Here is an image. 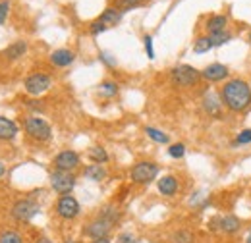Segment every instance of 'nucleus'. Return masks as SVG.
Segmentation results:
<instances>
[{
    "mask_svg": "<svg viewBox=\"0 0 251 243\" xmlns=\"http://www.w3.org/2000/svg\"><path fill=\"white\" fill-rule=\"evenodd\" d=\"M220 98L230 112H246L251 106V85L242 77L228 79L220 87Z\"/></svg>",
    "mask_w": 251,
    "mask_h": 243,
    "instance_id": "f257e3e1",
    "label": "nucleus"
},
{
    "mask_svg": "<svg viewBox=\"0 0 251 243\" xmlns=\"http://www.w3.org/2000/svg\"><path fill=\"white\" fill-rule=\"evenodd\" d=\"M250 143H251V129H242V131L236 135L234 145H250Z\"/></svg>",
    "mask_w": 251,
    "mask_h": 243,
    "instance_id": "c756f323",
    "label": "nucleus"
},
{
    "mask_svg": "<svg viewBox=\"0 0 251 243\" xmlns=\"http://www.w3.org/2000/svg\"><path fill=\"white\" fill-rule=\"evenodd\" d=\"M209 230L211 232H219V216H213L209 220Z\"/></svg>",
    "mask_w": 251,
    "mask_h": 243,
    "instance_id": "c9c22d12",
    "label": "nucleus"
},
{
    "mask_svg": "<svg viewBox=\"0 0 251 243\" xmlns=\"http://www.w3.org/2000/svg\"><path fill=\"white\" fill-rule=\"evenodd\" d=\"M248 41H250V45H251V33H250V37H248Z\"/></svg>",
    "mask_w": 251,
    "mask_h": 243,
    "instance_id": "37998d69",
    "label": "nucleus"
},
{
    "mask_svg": "<svg viewBox=\"0 0 251 243\" xmlns=\"http://www.w3.org/2000/svg\"><path fill=\"white\" fill-rule=\"evenodd\" d=\"M122 16H124V12L114 6V8H106L97 20H99L106 29H110V27H116V25L122 22Z\"/></svg>",
    "mask_w": 251,
    "mask_h": 243,
    "instance_id": "4468645a",
    "label": "nucleus"
},
{
    "mask_svg": "<svg viewBox=\"0 0 251 243\" xmlns=\"http://www.w3.org/2000/svg\"><path fill=\"white\" fill-rule=\"evenodd\" d=\"M64 243H79V242H75V240H66Z\"/></svg>",
    "mask_w": 251,
    "mask_h": 243,
    "instance_id": "79ce46f5",
    "label": "nucleus"
},
{
    "mask_svg": "<svg viewBox=\"0 0 251 243\" xmlns=\"http://www.w3.org/2000/svg\"><path fill=\"white\" fill-rule=\"evenodd\" d=\"M49 58H50V64L56 66V68H68V66L74 64L75 54H74L72 50H68V49H56V50L50 52Z\"/></svg>",
    "mask_w": 251,
    "mask_h": 243,
    "instance_id": "ddd939ff",
    "label": "nucleus"
},
{
    "mask_svg": "<svg viewBox=\"0 0 251 243\" xmlns=\"http://www.w3.org/2000/svg\"><path fill=\"white\" fill-rule=\"evenodd\" d=\"M6 174V166H4V162H0V178Z\"/></svg>",
    "mask_w": 251,
    "mask_h": 243,
    "instance_id": "ea45409f",
    "label": "nucleus"
},
{
    "mask_svg": "<svg viewBox=\"0 0 251 243\" xmlns=\"http://www.w3.org/2000/svg\"><path fill=\"white\" fill-rule=\"evenodd\" d=\"M242 230V220L234 214H224L219 216V232L222 234H236Z\"/></svg>",
    "mask_w": 251,
    "mask_h": 243,
    "instance_id": "2eb2a0df",
    "label": "nucleus"
},
{
    "mask_svg": "<svg viewBox=\"0 0 251 243\" xmlns=\"http://www.w3.org/2000/svg\"><path fill=\"white\" fill-rule=\"evenodd\" d=\"M24 129L35 141H49L52 137V127L49 125V122L39 116H27L24 120Z\"/></svg>",
    "mask_w": 251,
    "mask_h": 243,
    "instance_id": "20e7f679",
    "label": "nucleus"
},
{
    "mask_svg": "<svg viewBox=\"0 0 251 243\" xmlns=\"http://www.w3.org/2000/svg\"><path fill=\"white\" fill-rule=\"evenodd\" d=\"M141 2H145V0H116V8L122 10V12H127V10L135 8V6H139Z\"/></svg>",
    "mask_w": 251,
    "mask_h": 243,
    "instance_id": "cd10ccee",
    "label": "nucleus"
},
{
    "mask_svg": "<svg viewBox=\"0 0 251 243\" xmlns=\"http://www.w3.org/2000/svg\"><path fill=\"white\" fill-rule=\"evenodd\" d=\"M8 12H10V0H2V2H0V25L6 22Z\"/></svg>",
    "mask_w": 251,
    "mask_h": 243,
    "instance_id": "473e14b6",
    "label": "nucleus"
},
{
    "mask_svg": "<svg viewBox=\"0 0 251 243\" xmlns=\"http://www.w3.org/2000/svg\"><path fill=\"white\" fill-rule=\"evenodd\" d=\"M83 176L87 180H91V182H102L106 178V170H104L102 164H91V166H87L83 170Z\"/></svg>",
    "mask_w": 251,
    "mask_h": 243,
    "instance_id": "aec40b11",
    "label": "nucleus"
},
{
    "mask_svg": "<svg viewBox=\"0 0 251 243\" xmlns=\"http://www.w3.org/2000/svg\"><path fill=\"white\" fill-rule=\"evenodd\" d=\"M170 242L172 243H193V234L188 232V230H178L176 234H172Z\"/></svg>",
    "mask_w": 251,
    "mask_h": 243,
    "instance_id": "a878e982",
    "label": "nucleus"
},
{
    "mask_svg": "<svg viewBox=\"0 0 251 243\" xmlns=\"http://www.w3.org/2000/svg\"><path fill=\"white\" fill-rule=\"evenodd\" d=\"M228 73H230V72H228V66L215 62V64H209V66L201 72V77L207 79V81H211V83H219V81H224V79L228 77Z\"/></svg>",
    "mask_w": 251,
    "mask_h": 243,
    "instance_id": "f8f14e48",
    "label": "nucleus"
},
{
    "mask_svg": "<svg viewBox=\"0 0 251 243\" xmlns=\"http://www.w3.org/2000/svg\"><path fill=\"white\" fill-rule=\"evenodd\" d=\"M228 16L224 14H215L207 20L205 24V29H207V35H213V33H220V31H228Z\"/></svg>",
    "mask_w": 251,
    "mask_h": 243,
    "instance_id": "f3484780",
    "label": "nucleus"
},
{
    "mask_svg": "<svg viewBox=\"0 0 251 243\" xmlns=\"http://www.w3.org/2000/svg\"><path fill=\"white\" fill-rule=\"evenodd\" d=\"M157 189L160 195H164V197H172V195L178 193L180 183H178V180H176V176H162V178L157 182Z\"/></svg>",
    "mask_w": 251,
    "mask_h": 243,
    "instance_id": "dca6fc26",
    "label": "nucleus"
},
{
    "mask_svg": "<svg viewBox=\"0 0 251 243\" xmlns=\"http://www.w3.org/2000/svg\"><path fill=\"white\" fill-rule=\"evenodd\" d=\"M158 176V166L151 160H141L137 164H133L131 172H129V178L133 183H139V185H147L153 180H157Z\"/></svg>",
    "mask_w": 251,
    "mask_h": 243,
    "instance_id": "39448f33",
    "label": "nucleus"
},
{
    "mask_svg": "<svg viewBox=\"0 0 251 243\" xmlns=\"http://www.w3.org/2000/svg\"><path fill=\"white\" fill-rule=\"evenodd\" d=\"M35 243H52V240H49V238H45V236H43V238H39Z\"/></svg>",
    "mask_w": 251,
    "mask_h": 243,
    "instance_id": "58836bf2",
    "label": "nucleus"
},
{
    "mask_svg": "<svg viewBox=\"0 0 251 243\" xmlns=\"http://www.w3.org/2000/svg\"><path fill=\"white\" fill-rule=\"evenodd\" d=\"M18 135V123L6 116H0V141H12Z\"/></svg>",
    "mask_w": 251,
    "mask_h": 243,
    "instance_id": "a211bd4d",
    "label": "nucleus"
},
{
    "mask_svg": "<svg viewBox=\"0 0 251 243\" xmlns=\"http://www.w3.org/2000/svg\"><path fill=\"white\" fill-rule=\"evenodd\" d=\"M203 110L211 116V118H220L222 116V98H220V93L217 91H207L203 95Z\"/></svg>",
    "mask_w": 251,
    "mask_h": 243,
    "instance_id": "9b49d317",
    "label": "nucleus"
},
{
    "mask_svg": "<svg viewBox=\"0 0 251 243\" xmlns=\"http://www.w3.org/2000/svg\"><path fill=\"white\" fill-rule=\"evenodd\" d=\"M52 85V79L49 73H43V72H35L31 75L25 77L24 81V87H25V93L31 95V97H39L43 93H47Z\"/></svg>",
    "mask_w": 251,
    "mask_h": 243,
    "instance_id": "423d86ee",
    "label": "nucleus"
},
{
    "mask_svg": "<svg viewBox=\"0 0 251 243\" xmlns=\"http://www.w3.org/2000/svg\"><path fill=\"white\" fill-rule=\"evenodd\" d=\"M168 154H170L172 158H182V156L186 154V145H184V143H174V145H170V147H168Z\"/></svg>",
    "mask_w": 251,
    "mask_h": 243,
    "instance_id": "bb28decb",
    "label": "nucleus"
},
{
    "mask_svg": "<svg viewBox=\"0 0 251 243\" xmlns=\"http://www.w3.org/2000/svg\"><path fill=\"white\" fill-rule=\"evenodd\" d=\"M118 218H120L118 209H116L114 205H106V207H102V209H100L99 216L85 226L83 234H85L87 238H91V240L108 238V234H110V230L114 228V224L118 222Z\"/></svg>",
    "mask_w": 251,
    "mask_h": 243,
    "instance_id": "f03ea898",
    "label": "nucleus"
},
{
    "mask_svg": "<svg viewBox=\"0 0 251 243\" xmlns=\"http://www.w3.org/2000/svg\"><path fill=\"white\" fill-rule=\"evenodd\" d=\"M246 243H251V232L248 234V238H246Z\"/></svg>",
    "mask_w": 251,
    "mask_h": 243,
    "instance_id": "a19ab883",
    "label": "nucleus"
},
{
    "mask_svg": "<svg viewBox=\"0 0 251 243\" xmlns=\"http://www.w3.org/2000/svg\"><path fill=\"white\" fill-rule=\"evenodd\" d=\"M99 58H100L102 64H106L108 68H116V64H118L116 58H114L112 54H108V52H99Z\"/></svg>",
    "mask_w": 251,
    "mask_h": 243,
    "instance_id": "2f4dec72",
    "label": "nucleus"
},
{
    "mask_svg": "<svg viewBox=\"0 0 251 243\" xmlns=\"http://www.w3.org/2000/svg\"><path fill=\"white\" fill-rule=\"evenodd\" d=\"M89 31H91V35H95V37H97V35L104 33V31H106V27H104V25H102L99 20H95V22H91V25H89Z\"/></svg>",
    "mask_w": 251,
    "mask_h": 243,
    "instance_id": "72a5a7b5",
    "label": "nucleus"
},
{
    "mask_svg": "<svg viewBox=\"0 0 251 243\" xmlns=\"http://www.w3.org/2000/svg\"><path fill=\"white\" fill-rule=\"evenodd\" d=\"M99 95L104 97V98L116 97V95H118V83H114V81H102V83L99 85Z\"/></svg>",
    "mask_w": 251,
    "mask_h": 243,
    "instance_id": "5701e85b",
    "label": "nucleus"
},
{
    "mask_svg": "<svg viewBox=\"0 0 251 243\" xmlns=\"http://www.w3.org/2000/svg\"><path fill=\"white\" fill-rule=\"evenodd\" d=\"M81 213V207L77 203V199L70 193V195H60V199L56 201V214L64 220H74Z\"/></svg>",
    "mask_w": 251,
    "mask_h": 243,
    "instance_id": "1a4fd4ad",
    "label": "nucleus"
},
{
    "mask_svg": "<svg viewBox=\"0 0 251 243\" xmlns=\"http://www.w3.org/2000/svg\"><path fill=\"white\" fill-rule=\"evenodd\" d=\"M145 135H147L151 141L160 143V145H166V143L170 141V135H166L164 131H160V129H157V127H151V125L145 127Z\"/></svg>",
    "mask_w": 251,
    "mask_h": 243,
    "instance_id": "4be33fe9",
    "label": "nucleus"
},
{
    "mask_svg": "<svg viewBox=\"0 0 251 243\" xmlns=\"http://www.w3.org/2000/svg\"><path fill=\"white\" fill-rule=\"evenodd\" d=\"M143 45H145V52H147V58H149V60H155V49H153V37H151V35H145V37H143Z\"/></svg>",
    "mask_w": 251,
    "mask_h": 243,
    "instance_id": "7c9ffc66",
    "label": "nucleus"
},
{
    "mask_svg": "<svg viewBox=\"0 0 251 243\" xmlns=\"http://www.w3.org/2000/svg\"><path fill=\"white\" fill-rule=\"evenodd\" d=\"M91 243H112L108 238H99V240H93Z\"/></svg>",
    "mask_w": 251,
    "mask_h": 243,
    "instance_id": "4c0bfd02",
    "label": "nucleus"
},
{
    "mask_svg": "<svg viewBox=\"0 0 251 243\" xmlns=\"http://www.w3.org/2000/svg\"><path fill=\"white\" fill-rule=\"evenodd\" d=\"M170 77H172V83L178 85V87H193V85L199 83V79H201V72L195 70L193 66L180 64V66L172 68Z\"/></svg>",
    "mask_w": 251,
    "mask_h": 243,
    "instance_id": "7ed1b4c3",
    "label": "nucleus"
},
{
    "mask_svg": "<svg viewBox=\"0 0 251 243\" xmlns=\"http://www.w3.org/2000/svg\"><path fill=\"white\" fill-rule=\"evenodd\" d=\"M89 160L93 164H104V162H108V152L102 147H93V149H89Z\"/></svg>",
    "mask_w": 251,
    "mask_h": 243,
    "instance_id": "b1692460",
    "label": "nucleus"
},
{
    "mask_svg": "<svg viewBox=\"0 0 251 243\" xmlns=\"http://www.w3.org/2000/svg\"><path fill=\"white\" fill-rule=\"evenodd\" d=\"M50 187L58 193V195H70L75 187V176L72 172H64V170H54L50 174Z\"/></svg>",
    "mask_w": 251,
    "mask_h": 243,
    "instance_id": "6e6552de",
    "label": "nucleus"
},
{
    "mask_svg": "<svg viewBox=\"0 0 251 243\" xmlns=\"http://www.w3.org/2000/svg\"><path fill=\"white\" fill-rule=\"evenodd\" d=\"M39 211H41V207H39L37 201H33V199H22V201L14 203L10 214L18 222H29L31 218H35L39 214Z\"/></svg>",
    "mask_w": 251,
    "mask_h": 243,
    "instance_id": "0eeeda50",
    "label": "nucleus"
},
{
    "mask_svg": "<svg viewBox=\"0 0 251 243\" xmlns=\"http://www.w3.org/2000/svg\"><path fill=\"white\" fill-rule=\"evenodd\" d=\"M39 104H43V102H27V106H29V108H33V110H43V106H39Z\"/></svg>",
    "mask_w": 251,
    "mask_h": 243,
    "instance_id": "e433bc0d",
    "label": "nucleus"
},
{
    "mask_svg": "<svg viewBox=\"0 0 251 243\" xmlns=\"http://www.w3.org/2000/svg\"><path fill=\"white\" fill-rule=\"evenodd\" d=\"M52 164H54V170H64V172H74L79 164H81V158H79V154L75 151H70V149H66V151H60L56 156H54V160H52Z\"/></svg>",
    "mask_w": 251,
    "mask_h": 243,
    "instance_id": "9d476101",
    "label": "nucleus"
},
{
    "mask_svg": "<svg viewBox=\"0 0 251 243\" xmlns=\"http://www.w3.org/2000/svg\"><path fill=\"white\" fill-rule=\"evenodd\" d=\"M0 243H24V240H22V236L16 234V232H4V234L0 236Z\"/></svg>",
    "mask_w": 251,
    "mask_h": 243,
    "instance_id": "c85d7f7f",
    "label": "nucleus"
},
{
    "mask_svg": "<svg viewBox=\"0 0 251 243\" xmlns=\"http://www.w3.org/2000/svg\"><path fill=\"white\" fill-rule=\"evenodd\" d=\"M211 49H215V45H213V41H211L209 35H201V37H197L195 43H193V52H195V54H205V52H209Z\"/></svg>",
    "mask_w": 251,
    "mask_h": 243,
    "instance_id": "412c9836",
    "label": "nucleus"
},
{
    "mask_svg": "<svg viewBox=\"0 0 251 243\" xmlns=\"http://www.w3.org/2000/svg\"><path fill=\"white\" fill-rule=\"evenodd\" d=\"M209 37H211V41H213V45H215V47H222V45H226V43H230V41H232V33H230V31L213 33V35H209Z\"/></svg>",
    "mask_w": 251,
    "mask_h": 243,
    "instance_id": "393cba45",
    "label": "nucleus"
},
{
    "mask_svg": "<svg viewBox=\"0 0 251 243\" xmlns=\"http://www.w3.org/2000/svg\"><path fill=\"white\" fill-rule=\"evenodd\" d=\"M25 52H27V43H25V41H16V43H12V45L4 50V56H6L8 60H18V58H22Z\"/></svg>",
    "mask_w": 251,
    "mask_h": 243,
    "instance_id": "6ab92c4d",
    "label": "nucleus"
},
{
    "mask_svg": "<svg viewBox=\"0 0 251 243\" xmlns=\"http://www.w3.org/2000/svg\"><path fill=\"white\" fill-rule=\"evenodd\" d=\"M116 243H137V240H135V236H133V234H129V232H122V234L116 238Z\"/></svg>",
    "mask_w": 251,
    "mask_h": 243,
    "instance_id": "f704fd0d",
    "label": "nucleus"
}]
</instances>
